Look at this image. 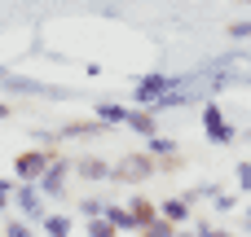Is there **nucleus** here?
<instances>
[{
  "instance_id": "nucleus-2",
  "label": "nucleus",
  "mask_w": 251,
  "mask_h": 237,
  "mask_svg": "<svg viewBox=\"0 0 251 237\" xmlns=\"http://www.w3.org/2000/svg\"><path fill=\"white\" fill-rule=\"evenodd\" d=\"M57 158V150H44V145H31V150H22L18 158H13V180H31V185H40V176L49 172V163Z\"/></svg>"
},
{
  "instance_id": "nucleus-29",
  "label": "nucleus",
  "mask_w": 251,
  "mask_h": 237,
  "mask_svg": "<svg viewBox=\"0 0 251 237\" xmlns=\"http://www.w3.org/2000/svg\"><path fill=\"white\" fill-rule=\"evenodd\" d=\"M176 237H199V233H176Z\"/></svg>"
},
{
  "instance_id": "nucleus-26",
  "label": "nucleus",
  "mask_w": 251,
  "mask_h": 237,
  "mask_svg": "<svg viewBox=\"0 0 251 237\" xmlns=\"http://www.w3.org/2000/svg\"><path fill=\"white\" fill-rule=\"evenodd\" d=\"M0 119H9V101H0Z\"/></svg>"
},
{
  "instance_id": "nucleus-18",
  "label": "nucleus",
  "mask_w": 251,
  "mask_h": 237,
  "mask_svg": "<svg viewBox=\"0 0 251 237\" xmlns=\"http://www.w3.org/2000/svg\"><path fill=\"white\" fill-rule=\"evenodd\" d=\"M79 215H84V220H97V215H106V202H101V198H84V202H79Z\"/></svg>"
},
{
  "instance_id": "nucleus-6",
  "label": "nucleus",
  "mask_w": 251,
  "mask_h": 237,
  "mask_svg": "<svg viewBox=\"0 0 251 237\" xmlns=\"http://www.w3.org/2000/svg\"><path fill=\"white\" fill-rule=\"evenodd\" d=\"M13 202H18V211L31 220V224H40L49 211H44V194H40V185H31V180H22L18 189H13Z\"/></svg>"
},
{
  "instance_id": "nucleus-13",
  "label": "nucleus",
  "mask_w": 251,
  "mask_h": 237,
  "mask_svg": "<svg viewBox=\"0 0 251 237\" xmlns=\"http://www.w3.org/2000/svg\"><path fill=\"white\" fill-rule=\"evenodd\" d=\"M106 220H110L119 233H137V220H132L128 202H106Z\"/></svg>"
},
{
  "instance_id": "nucleus-9",
  "label": "nucleus",
  "mask_w": 251,
  "mask_h": 237,
  "mask_svg": "<svg viewBox=\"0 0 251 237\" xmlns=\"http://www.w3.org/2000/svg\"><path fill=\"white\" fill-rule=\"evenodd\" d=\"M128 128L141 132V136H154V132H159V110H150V106H132V110H128Z\"/></svg>"
},
{
  "instance_id": "nucleus-3",
  "label": "nucleus",
  "mask_w": 251,
  "mask_h": 237,
  "mask_svg": "<svg viewBox=\"0 0 251 237\" xmlns=\"http://www.w3.org/2000/svg\"><path fill=\"white\" fill-rule=\"evenodd\" d=\"M203 136L212 145H234L238 141V128L229 123V114L216 106V101H203Z\"/></svg>"
},
{
  "instance_id": "nucleus-24",
  "label": "nucleus",
  "mask_w": 251,
  "mask_h": 237,
  "mask_svg": "<svg viewBox=\"0 0 251 237\" xmlns=\"http://www.w3.org/2000/svg\"><path fill=\"white\" fill-rule=\"evenodd\" d=\"M13 189H18V185H13L9 176H0V198H13Z\"/></svg>"
},
{
  "instance_id": "nucleus-8",
  "label": "nucleus",
  "mask_w": 251,
  "mask_h": 237,
  "mask_svg": "<svg viewBox=\"0 0 251 237\" xmlns=\"http://www.w3.org/2000/svg\"><path fill=\"white\" fill-rule=\"evenodd\" d=\"M75 176L79 180H110V163L106 158H97V154H84V158H75Z\"/></svg>"
},
{
  "instance_id": "nucleus-7",
  "label": "nucleus",
  "mask_w": 251,
  "mask_h": 237,
  "mask_svg": "<svg viewBox=\"0 0 251 237\" xmlns=\"http://www.w3.org/2000/svg\"><path fill=\"white\" fill-rule=\"evenodd\" d=\"M101 132H110L101 119H71V123H62V128H57V136H62V141H71V136H75V141H79V136H101Z\"/></svg>"
},
{
  "instance_id": "nucleus-27",
  "label": "nucleus",
  "mask_w": 251,
  "mask_h": 237,
  "mask_svg": "<svg viewBox=\"0 0 251 237\" xmlns=\"http://www.w3.org/2000/svg\"><path fill=\"white\" fill-rule=\"evenodd\" d=\"M4 207H9V198H0V211H4Z\"/></svg>"
},
{
  "instance_id": "nucleus-14",
  "label": "nucleus",
  "mask_w": 251,
  "mask_h": 237,
  "mask_svg": "<svg viewBox=\"0 0 251 237\" xmlns=\"http://www.w3.org/2000/svg\"><path fill=\"white\" fill-rule=\"evenodd\" d=\"M40 229H44V237H71V233H75V220H71V215L49 211V215L40 220Z\"/></svg>"
},
{
  "instance_id": "nucleus-25",
  "label": "nucleus",
  "mask_w": 251,
  "mask_h": 237,
  "mask_svg": "<svg viewBox=\"0 0 251 237\" xmlns=\"http://www.w3.org/2000/svg\"><path fill=\"white\" fill-rule=\"evenodd\" d=\"M243 224H247V233H251V202H247V211H243Z\"/></svg>"
},
{
  "instance_id": "nucleus-21",
  "label": "nucleus",
  "mask_w": 251,
  "mask_h": 237,
  "mask_svg": "<svg viewBox=\"0 0 251 237\" xmlns=\"http://www.w3.org/2000/svg\"><path fill=\"white\" fill-rule=\"evenodd\" d=\"M185 167V158L181 154H168V158H159V172H181Z\"/></svg>"
},
{
  "instance_id": "nucleus-10",
  "label": "nucleus",
  "mask_w": 251,
  "mask_h": 237,
  "mask_svg": "<svg viewBox=\"0 0 251 237\" xmlns=\"http://www.w3.org/2000/svg\"><path fill=\"white\" fill-rule=\"evenodd\" d=\"M159 215H163V220H172L176 229H185V224H190V215H194V207H190V198H163V202H159Z\"/></svg>"
},
{
  "instance_id": "nucleus-1",
  "label": "nucleus",
  "mask_w": 251,
  "mask_h": 237,
  "mask_svg": "<svg viewBox=\"0 0 251 237\" xmlns=\"http://www.w3.org/2000/svg\"><path fill=\"white\" fill-rule=\"evenodd\" d=\"M150 176H159V158L154 154H128V158H119L115 167H110V180L115 185H132V189H141Z\"/></svg>"
},
{
  "instance_id": "nucleus-20",
  "label": "nucleus",
  "mask_w": 251,
  "mask_h": 237,
  "mask_svg": "<svg viewBox=\"0 0 251 237\" xmlns=\"http://www.w3.org/2000/svg\"><path fill=\"white\" fill-rule=\"evenodd\" d=\"M234 176H238V189L251 194V158H247V163H238V172H234Z\"/></svg>"
},
{
  "instance_id": "nucleus-16",
  "label": "nucleus",
  "mask_w": 251,
  "mask_h": 237,
  "mask_svg": "<svg viewBox=\"0 0 251 237\" xmlns=\"http://www.w3.org/2000/svg\"><path fill=\"white\" fill-rule=\"evenodd\" d=\"M137 233H141V237H176L181 229H176L172 220H163V215H159L154 224H146V229H137Z\"/></svg>"
},
{
  "instance_id": "nucleus-23",
  "label": "nucleus",
  "mask_w": 251,
  "mask_h": 237,
  "mask_svg": "<svg viewBox=\"0 0 251 237\" xmlns=\"http://www.w3.org/2000/svg\"><path fill=\"white\" fill-rule=\"evenodd\" d=\"M229 40H251V22H234L229 26Z\"/></svg>"
},
{
  "instance_id": "nucleus-28",
  "label": "nucleus",
  "mask_w": 251,
  "mask_h": 237,
  "mask_svg": "<svg viewBox=\"0 0 251 237\" xmlns=\"http://www.w3.org/2000/svg\"><path fill=\"white\" fill-rule=\"evenodd\" d=\"M216 237H234V233H221V229H216Z\"/></svg>"
},
{
  "instance_id": "nucleus-5",
  "label": "nucleus",
  "mask_w": 251,
  "mask_h": 237,
  "mask_svg": "<svg viewBox=\"0 0 251 237\" xmlns=\"http://www.w3.org/2000/svg\"><path fill=\"white\" fill-rule=\"evenodd\" d=\"M71 176H75V163L57 154V158L49 163V172L40 176V194H44V198H62V189H66V180H71Z\"/></svg>"
},
{
  "instance_id": "nucleus-22",
  "label": "nucleus",
  "mask_w": 251,
  "mask_h": 237,
  "mask_svg": "<svg viewBox=\"0 0 251 237\" xmlns=\"http://www.w3.org/2000/svg\"><path fill=\"white\" fill-rule=\"evenodd\" d=\"M212 207H216V211H234V207H238V198H234V194H216V198H212Z\"/></svg>"
},
{
  "instance_id": "nucleus-19",
  "label": "nucleus",
  "mask_w": 251,
  "mask_h": 237,
  "mask_svg": "<svg viewBox=\"0 0 251 237\" xmlns=\"http://www.w3.org/2000/svg\"><path fill=\"white\" fill-rule=\"evenodd\" d=\"M4 237H31V224L26 220H9L4 224Z\"/></svg>"
},
{
  "instance_id": "nucleus-15",
  "label": "nucleus",
  "mask_w": 251,
  "mask_h": 237,
  "mask_svg": "<svg viewBox=\"0 0 251 237\" xmlns=\"http://www.w3.org/2000/svg\"><path fill=\"white\" fill-rule=\"evenodd\" d=\"M146 154H154V158H168V154H181V145L172 141V136H146Z\"/></svg>"
},
{
  "instance_id": "nucleus-12",
  "label": "nucleus",
  "mask_w": 251,
  "mask_h": 237,
  "mask_svg": "<svg viewBox=\"0 0 251 237\" xmlns=\"http://www.w3.org/2000/svg\"><path fill=\"white\" fill-rule=\"evenodd\" d=\"M128 110H132V106H119V101H101L93 119H101L106 128H128Z\"/></svg>"
},
{
  "instance_id": "nucleus-11",
  "label": "nucleus",
  "mask_w": 251,
  "mask_h": 237,
  "mask_svg": "<svg viewBox=\"0 0 251 237\" xmlns=\"http://www.w3.org/2000/svg\"><path fill=\"white\" fill-rule=\"evenodd\" d=\"M128 211H132L137 229H146V224H154V220H159V207H154L146 194H132V198H128Z\"/></svg>"
},
{
  "instance_id": "nucleus-4",
  "label": "nucleus",
  "mask_w": 251,
  "mask_h": 237,
  "mask_svg": "<svg viewBox=\"0 0 251 237\" xmlns=\"http://www.w3.org/2000/svg\"><path fill=\"white\" fill-rule=\"evenodd\" d=\"M176 88H181V84H176L172 75H141V79L132 84V101H137V106H150V110H154V106H159L168 92H176Z\"/></svg>"
},
{
  "instance_id": "nucleus-30",
  "label": "nucleus",
  "mask_w": 251,
  "mask_h": 237,
  "mask_svg": "<svg viewBox=\"0 0 251 237\" xmlns=\"http://www.w3.org/2000/svg\"><path fill=\"white\" fill-rule=\"evenodd\" d=\"M238 4H251V0H238Z\"/></svg>"
},
{
  "instance_id": "nucleus-17",
  "label": "nucleus",
  "mask_w": 251,
  "mask_h": 237,
  "mask_svg": "<svg viewBox=\"0 0 251 237\" xmlns=\"http://www.w3.org/2000/svg\"><path fill=\"white\" fill-rule=\"evenodd\" d=\"M88 237H119V229L106 220V215H97V220H88V229H84Z\"/></svg>"
}]
</instances>
